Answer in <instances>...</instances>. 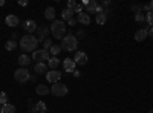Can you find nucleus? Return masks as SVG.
I'll use <instances>...</instances> for the list:
<instances>
[{
  "label": "nucleus",
  "instance_id": "obj_1",
  "mask_svg": "<svg viewBox=\"0 0 153 113\" xmlns=\"http://www.w3.org/2000/svg\"><path fill=\"white\" fill-rule=\"evenodd\" d=\"M37 46H38L37 37H34V35H31V34H26L25 37H22V40H20L22 51H25V52H35Z\"/></svg>",
  "mask_w": 153,
  "mask_h": 113
},
{
  "label": "nucleus",
  "instance_id": "obj_2",
  "mask_svg": "<svg viewBox=\"0 0 153 113\" xmlns=\"http://www.w3.org/2000/svg\"><path fill=\"white\" fill-rule=\"evenodd\" d=\"M51 32H52L54 38L63 40V38H65V34H66V24H65V21H63V20L52 21V24H51Z\"/></svg>",
  "mask_w": 153,
  "mask_h": 113
},
{
  "label": "nucleus",
  "instance_id": "obj_3",
  "mask_svg": "<svg viewBox=\"0 0 153 113\" xmlns=\"http://www.w3.org/2000/svg\"><path fill=\"white\" fill-rule=\"evenodd\" d=\"M76 47H78V40H76V37H74L72 34H68L61 41V49H65V51H68V52H74Z\"/></svg>",
  "mask_w": 153,
  "mask_h": 113
},
{
  "label": "nucleus",
  "instance_id": "obj_4",
  "mask_svg": "<svg viewBox=\"0 0 153 113\" xmlns=\"http://www.w3.org/2000/svg\"><path fill=\"white\" fill-rule=\"evenodd\" d=\"M83 6H86L87 14H98V12L103 11V8H101V6L95 2V0H84Z\"/></svg>",
  "mask_w": 153,
  "mask_h": 113
},
{
  "label": "nucleus",
  "instance_id": "obj_5",
  "mask_svg": "<svg viewBox=\"0 0 153 113\" xmlns=\"http://www.w3.org/2000/svg\"><path fill=\"white\" fill-rule=\"evenodd\" d=\"M14 78H16V81H17V83L23 84V83H26L31 77H29V72H28V69H26V67H20V69H17V70H16Z\"/></svg>",
  "mask_w": 153,
  "mask_h": 113
},
{
  "label": "nucleus",
  "instance_id": "obj_6",
  "mask_svg": "<svg viewBox=\"0 0 153 113\" xmlns=\"http://www.w3.org/2000/svg\"><path fill=\"white\" fill-rule=\"evenodd\" d=\"M51 92H52L54 96H58V98H60V96L68 95L69 89H68V86L61 84V83H57V84H52V89H51Z\"/></svg>",
  "mask_w": 153,
  "mask_h": 113
},
{
  "label": "nucleus",
  "instance_id": "obj_7",
  "mask_svg": "<svg viewBox=\"0 0 153 113\" xmlns=\"http://www.w3.org/2000/svg\"><path fill=\"white\" fill-rule=\"evenodd\" d=\"M32 58L37 61V63H43V61H48L51 57H49V51L46 49H40V51H35L32 54Z\"/></svg>",
  "mask_w": 153,
  "mask_h": 113
},
{
  "label": "nucleus",
  "instance_id": "obj_8",
  "mask_svg": "<svg viewBox=\"0 0 153 113\" xmlns=\"http://www.w3.org/2000/svg\"><path fill=\"white\" fill-rule=\"evenodd\" d=\"M60 78H61V73H60L58 70H49V72L46 73V80H48L49 83H52V84H57V83L60 81Z\"/></svg>",
  "mask_w": 153,
  "mask_h": 113
},
{
  "label": "nucleus",
  "instance_id": "obj_9",
  "mask_svg": "<svg viewBox=\"0 0 153 113\" xmlns=\"http://www.w3.org/2000/svg\"><path fill=\"white\" fill-rule=\"evenodd\" d=\"M63 67H65V72L72 73L75 70V61L72 58H65V61H63Z\"/></svg>",
  "mask_w": 153,
  "mask_h": 113
},
{
  "label": "nucleus",
  "instance_id": "obj_10",
  "mask_svg": "<svg viewBox=\"0 0 153 113\" xmlns=\"http://www.w3.org/2000/svg\"><path fill=\"white\" fill-rule=\"evenodd\" d=\"M75 64H80V66H86V63H87V55L84 52H76L75 54Z\"/></svg>",
  "mask_w": 153,
  "mask_h": 113
},
{
  "label": "nucleus",
  "instance_id": "obj_11",
  "mask_svg": "<svg viewBox=\"0 0 153 113\" xmlns=\"http://www.w3.org/2000/svg\"><path fill=\"white\" fill-rule=\"evenodd\" d=\"M147 37H149V29L143 28V29H139V31L135 32V37H133V38H135L136 41H144Z\"/></svg>",
  "mask_w": 153,
  "mask_h": 113
},
{
  "label": "nucleus",
  "instance_id": "obj_12",
  "mask_svg": "<svg viewBox=\"0 0 153 113\" xmlns=\"http://www.w3.org/2000/svg\"><path fill=\"white\" fill-rule=\"evenodd\" d=\"M23 29L26 31L28 34H32L34 31H37V23L34 20H26L23 23Z\"/></svg>",
  "mask_w": 153,
  "mask_h": 113
},
{
  "label": "nucleus",
  "instance_id": "obj_13",
  "mask_svg": "<svg viewBox=\"0 0 153 113\" xmlns=\"http://www.w3.org/2000/svg\"><path fill=\"white\" fill-rule=\"evenodd\" d=\"M5 23L8 24V26H11V28H16L17 24H19V17L14 16V14H9V16L5 18Z\"/></svg>",
  "mask_w": 153,
  "mask_h": 113
},
{
  "label": "nucleus",
  "instance_id": "obj_14",
  "mask_svg": "<svg viewBox=\"0 0 153 113\" xmlns=\"http://www.w3.org/2000/svg\"><path fill=\"white\" fill-rule=\"evenodd\" d=\"M49 31H51L49 28H37V32H38L37 40H38V41H45V37H48Z\"/></svg>",
  "mask_w": 153,
  "mask_h": 113
},
{
  "label": "nucleus",
  "instance_id": "obj_15",
  "mask_svg": "<svg viewBox=\"0 0 153 113\" xmlns=\"http://www.w3.org/2000/svg\"><path fill=\"white\" fill-rule=\"evenodd\" d=\"M74 14H75V11L74 9H63L61 12V17H63V21H69L71 18H74Z\"/></svg>",
  "mask_w": 153,
  "mask_h": 113
},
{
  "label": "nucleus",
  "instance_id": "obj_16",
  "mask_svg": "<svg viewBox=\"0 0 153 113\" xmlns=\"http://www.w3.org/2000/svg\"><path fill=\"white\" fill-rule=\"evenodd\" d=\"M34 70L37 75H40V73H48V66L45 64V63H37V64L34 66Z\"/></svg>",
  "mask_w": 153,
  "mask_h": 113
},
{
  "label": "nucleus",
  "instance_id": "obj_17",
  "mask_svg": "<svg viewBox=\"0 0 153 113\" xmlns=\"http://www.w3.org/2000/svg\"><path fill=\"white\" fill-rule=\"evenodd\" d=\"M76 20H78L81 24H91V17H89L87 12H80L78 18H76Z\"/></svg>",
  "mask_w": 153,
  "mask_h": 113
},
{
  "label": "nucleus",
  "instance_id": "obj_18",
  "mask_svg": "<svg viewBox=\"0 0 153 113\" xmlns=\"http://www.w3.org/2000/svg\"><path fill=\"white\" fill-rule=\"evenodd\" d=\"M58 64H60V60H58L57 57H51V58L48 60V66L51 67V70H57Z\"/></svg>",
  "mask_w": 153,
  "mask_h": 113
},
{
  "label": "nucleus",
  "instance_id": "obj_19",
  "mask_svg": "<svg viewBox=\"0 0 153 113\" xmlns=\"http://www.w3.org/2000/svg\"><path fill=\"white\" fill-rule=\"evenodd\" d=\"M29 63H31V58H29L26 54H23V55L19 57V64H20L22 67H28Z\"/></svg>",
  "mask_w": 153,
  "mask_h": 113
},
{
  "label": "nucleus",
  "instance_id": "obj_20",
  "mask_svg": "<svg viewBox=\"0 0 153 113\" xmlns=\"http://www.w3.org/2000/svg\"><path fill=\"white\" fill-rule=\"evenodd\" d=\"M35 92L38 93V95H48L51 90H49V87L48 86H45V84H37V87H35Z\"/></svg>",
  "mask_w": 153,
  "mask_h": 113
},
{
  "label": "nucleus",
  "instance_id": "obj_21",
  "mask_svg": "<svg viewBox=\"0 0 153 113\" xmlns=\"http://www.w3.org/2000/svg\"><path fill=\"white\" fill-rule=\"evenodd\" d=\"M0 113H16V106H12V104H5L2 106V109H0Z\"/></svg>",
  "mask_w": 153,
  "mask_h": 113
},
{
  "label": "nucleus",
  "instance_id": "obj_22",
  "mask_svg": "<svg viewBox=\"0 0 153 113\" xmlns=\"http://www.w3.org/2000/svg\"><path fill=\"white\" fill-rule=\"evenodd\" d=\"M45 17H46L48 20H54V17H55V9H54L52 6L46 8V11H45Z\"/></svg>",
  "mask_w": 153,
  "mask_h": 113
},
{
  "label": "nucleus",
  "instance_id": "obj_23",
  "mask_svg": "<svg viewBox=\"0 0 153 113\" xmlns=\"http://www.w3.org/2000/svg\"><path fill=\"white\" fill-rule=\"evenodd\" d=\"M106 20H107V14H106V12L101 11V12H98V14H97V23L98 24H104Z\"/></svg>",
  "mask_w": 153,
  "mask_h": 113
},
{
  "label": "nucleus",
  "instance_id": "obj_24",
  "mask_svg": "<svg viewBox=\"0 0 153 113\" xmlns=\"http://www.w3.org/2000/svg\"><path fill=\"white\" fill-rule=\"evenodd\" d=\"M16 47H17V41H16V40H8L6 44H5V49H6V51H14Z\"/></svg>",
  "mask_w": 153,
  "mask_h": 113
},
{
  "label": "nucleus",
  "instance_id": "obj_25",
  "mask_svg": "<svg viewBox=\"0 0 153 113\" xmlns=\"http://www.w3.org/2000/svg\"><path fill=\"white\" fill-rule=\"evenodd\" d=\"M35 109H37V113H46V104L43 101H38L35 104Z\"/></svg>",
  "mask_w": 153,
  "mask_h": 113
},
{
  "label": "nucleus",
  "instance_id": "obj_26",
  "mask_svg": "<svg viewBox=\"0 0 153 113\" xmlns=\"http://www.w3.org/2000/svg\"><path fill=\"white\" fill-rule=\"evenodd\" d=\"M60 51H61V46H57V44H54L52 47L49 49V52L52 54L54 57H55V55H58V54H60Z\"/></svg>",
  "mask_w": 153,
  "mask_h": 113
},
{
  "label": "nucleus",
  "instance_id": "obj_27",
  "mask_svg": "<svg viewBox=\"0 0 153 113\" xmlns=\"http://www.w3.org/2000/svg\"><path fill=\"white\" fill-rule=\"evenodd\" d=\"M8 104V95L5 92H0V106Z\"/></svg>",
  "mask_w": 153,
  "mask_h": 113
},
{
  "label": "nucleus",
  "instance_id": "obj_28",
  "mask_svg": "<svg viewBox=\"0 0 153 113\" xmlns=\"http://www.w3.org/2000/svg\"><path fill=\"white\" fill-rule=\"evenodd\" d=\"M135 20L139 21V23H144L146 21V16L143 14V12H136V14H135Z\"/></svg>",
  "mask_w": 153,
  "mask_h": 113
},
{
  "label": "nucleus",
  "instance_id": "obj_29",
  "mask_svg": "<svg viewBox=\"0 0 153 113\" xmlns=\"http://www.w3.org/2000/svg\"><path fill=\"white\" fill-rule=\"evenodd\" d=\"M146 21L150 24V26L153 28V12L150 11V12H147V16H146Z\"/></svg>",
  "mask_w": 153,
  "mask_h": 113
},
{
  "label": "nucleus",
  "instance_id": "obj_30",
  "mask_svg": "<svg viewBox=\"0 0 153 113\" xmlns=\"http://www.w3.org/2000/svg\"><path fill=\"white\" fill-rule=\"evenodd\" d=\"M43 46H45V49H46V51H49V49L52 47L54 44H52V41H51V40H45V41H43Z\"/></svg>",
  "mask_w": 153,
  "mask_h": 113
},
{
  "label": "nucleus",
  "instance_id": "obj_31",
  "mask_svg": "<svg viewBox=\"0 0 153 113\" xmlns=\"http://www.w3.org/2000/svg\"><path fill=\"white\" fill-rule=\"evenodd\" d=\"M75 8H76V2L75 0H69L68 2V9H74L75 11Z\"/></svg>",
  "mask_w": 153,
  "mask_h": 113
},
{
  "label": "nucleus",
  "instance_id": "obj_32",
  "mask_svg": "<svg viewBox=\"0 0 153 113\" xmlns=\"http://www.w3.org/2000/svg\"><path fill=\"white\" fill-rule=\"evenodd\" d=\"M80 38H84V31H78V32H76V40H80Z\"/></svg>",
  "mask_w": 153,
  "mask_h": 113
},
{
  "label": "nucleus",
  "instance_id": "obj_33",
  "mask_svg": "<svg viewBox=\"0 0 153 113\" xmlns=\"http://www.w3.org/2000/svg\"><path fill=\"white\" fill-rule=\"evenodd\" d=\"M132 9H133V11H138V12H141L143 6H141V5H133V6H132Z\"/></svg>",
  "mask_w": 153,
  "mask_h": 113
},
{
  "label": "nucleus",
  "instance_id": "obj_34",
  "mask_svg": "<svg viewBox=\"0 0 153 113\" xmlns=\"http://www.w3.org/2000/svg\"><path fill=\"white\" fill-rule=\"evenodd\" d=\"M68 23L71 24V26H75V24H76V20H75V18H71V20H69Z\"/></svg>",
  "mask_w": 153,
  "mask_h": 113
},
{
  "label": "nucleus",
  "instance_id": "obj_35",
  "mask_svg": "<svg viewBox=\"0 0 153 113\" xmlns=\"http://www.w3.org/2000/svg\"><path fill=\"white\" fill-rule=\"evenodd\" d=\"M72 73H74V77H75V78H78V77H80V75H81V73H80L78 70H74Z\"/></svg>",
  "mask_w": 153,
  "mask_h": 113
},
{
  "label": "nucleus",
  "instance_id": "obj_36",
  "mask_svg": "<svg viewBox=\"0 0 153 113\" xmlns=\"http://www.w3.org/2000/svg\"><path fill=\"white\" fill-rule=\"evenodd\" d=\"M19 3H20L22 6H26V5H28V2H26V0H20V2H19Z\"/></svg>",
  "mask_w": 153,
  "mask_h": 113
},
{
  "label": "nucleus",
  "instance_id": "obj_37",
  "mask_svg": "<svg viewBox=\"0 0 153 113\" xmlns=\"http://www.w3.org/2000/svg\"><path fill=\"white\" fill-rule=\"evenodd\" d=\"M149 9H150V11H152V12H153V0H152V2H150V3H149Z\"/></svg>",
  "mask_w": 153,
  "mask_h": 113
},
{
  "label": "nucleus",
  "instance_id": "obj_38",
  "mask_svg": "<svg viewBox=\"0 0 153 113\" xmlns=\"http://www.w3.org/2000/svg\"><path fill=\"white\" fill-rule=\"evenodd\" d=\"M11 37H12V40H16V38H17V37H19V34H17V32H14V34H12Z\"/></svg>",
  "mask_w": 153,
  "mask_h": 113
},
{
  "label": "nucleus",
  "instance_id": "obj_39",
  "mask_svg": "<svg viewBox=\"0 0 153 113\" xmlns=\"http://www.w3.org/2000/svg\"><path fill=\"white\" fill-rule=\"evenodd\" d=\"M149 34H150V37L153 38V28H150V31H149Z\"/></svg>",
  "mask_w": 153,
  "mask_h": 113
},
{
  "label": "nucleus",
  "instance_id": "obj_40",
  "mask_svg": "<svg viewBox=\"0 0 153 113\" xmlns=\"http://www.w3.org/2000/svg\"><path fill=\"white\" fill-rule=\"evenodd\" d=\"M5 5V0H0V6H3Z\"/></svg>",
  "mask_w": 153,
  "mask_h": 113
},
{
  "label": "nucleus",
  "instance_id": "obj_41",
  "mask_svg": "<svg viewBox=\"0 0 153 113\" xmlns=\"http://www.w3.org/2000/svg\"><path fill=\"white\" fill-rule=\"evenodd\" d=\"M149 113H153V110H150V112H149Z\"/></svg>",
  "mask_w": 153,
  "mask_h": 113
},
{
  "label": "nucleus",
  "instance_id": "obj_42",
  "mask_svg": "<svg viewBox=\"0 0 153 113\" xmlns=\"http://www.w3.org/2000/svg\"><path fill=\"white\" fill-rule=\"evenodd\" d=\"M0 109H2V107H0Z\"/></svg>",
  "mask_w": 153,
  "mask_h": 113
}]
</instances>
